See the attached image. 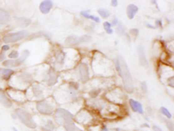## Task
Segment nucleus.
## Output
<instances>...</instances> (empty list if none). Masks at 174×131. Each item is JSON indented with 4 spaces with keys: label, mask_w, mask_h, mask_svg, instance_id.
Listing matches in <instances>:
<instances>
[{
    "label": "nucleus",
    "mask_w": 174,
    "mask_h": 131,
    "mask_svg": "<svg viewBox=\"0 0 174 131\" xmlns=\"http://www.w3.org/2000/svg\"><path fill=\"white\" fill-rule=\"evenodd\" d=\"M14 70H12L11 69H4V72H3V80L8 81L11 79L12 75H14Z\"/></svg>",
    "instance_id": "a878e982"
},
{
    "label": "nucleus",
    "mask_w": 174,
    "mask_h": 131,
    "mask_svg": "<svg viewBox=\"0 0 174 131\" xmlns=\"http://www.w3.org/2000/svg\"><path fill=\"white\" fill-rule=\"evenodd\" d=\"M10 50V46L7 45V44H5V45H3V46H2V50L4 51V52H5V51H7V50Z\"/></svg>",
    "instance_id": "ea45409f"
},
{
    "label": "nucleus",
    "mask_w": 174,
    "mask_h": 131,
    "mask_svg": "<svg viewBox=\"0 0 174 131\" xmlns=\"http://www.w3.org/2000/svg\"><path fill=\"white\" fill-rule=\"evenodd\" d=\"M29 32L27 31H20L14 33H9V34L4 35L3 40L5 43H15L19 41L21 39L25 38L28 37Z\"/></svg>",
    "instance_id": "423d86ee"
},
{
    "label": "nucleus",
    "mask_w": 174,
    "mask_h": 131,
    "mask_svg": "<svg viewBox=\"0 0 174 131\" xmlns=\"http://www.w3.org/2000/svg\"><path fill=\"white\" fill-rule=\"evenodd\" d=\"M118 59H119V61L120 64L119 76L122 77L124 89H125L126 92L132 94V93H133V91H134V86H133L132 75L130 73V70L128 69L127 64H126V63L124 61L123 57H119Z\"/></svg>",
    "instance_id": "f257e3e1"
},
{
    "label": "nucleus",
    "mask_w": 174,
    "mask_h": 131,
    "mask_svg": "<svg viewBox=\"0 0 174 131\" xmlns=\"http://www.w3.org/2000/svg\"><path fill=\"white\" fill-rule=\"evenodd\" d=\"M98 13L102 18H109L110 15H111V12H109V11H107V10H105V9H99V10L98 11Z\"/></svg>",
    "instance_id": "c85d7f7f"
},
{
    "label": "nucleus",
    "mask_w": 174,
    "mask_h": 131,
    "mask_svg": "<svg viewBox=\"0 0 174 131\" xmlns=\"http://www.w3.org/2000/svg\"><path fill=\"white\" fill-rule=\"evenodd\" d=\"M10 20V15L6 11L0 9V24H5Z\"/></svg>",
    "instance_id": "6ab92c4d"
},
{
    "label": "nucleus",
    "mask_w": 174,
    "mask_h": 131,
    "mask_svg": "<svg viewBox=\"0 0 174 131\" xmlns=\"http://www.w3.org/2000/svg\"><path fill=\"white\" fill-rule=\"evenodd\" d=\"M48 77H49L48 82H47L48 85H54L55 83H58V75L54 69H50L49 72H48Z\"/></svg>",
    "instance_id": "f3484780"
},
{
    "label": "nucleus",
    "mask_w": 174,
    "mask_h": 131,
    "mask_svg": "<svg viewBox=\"0 0 174 131\" xmlns=\"http://www.w3.org/2000/svg\"><path fill=\"white\" fill-rule=\"evenodd\" d=\"M44 97V93L41 89V87L38 84L31 85V87L28 90L26 94V98L29 100H39L43 99Z\"/></svg>",
    "instance_id": "6e6552de"
},
{
    "label": "nucleus",
    "mask_w": 174,
    "mask_h": 131,
    "mask_svg": "<svg viewBox=\"0 0 174 131\" xmlns=\"http://www.w3.org/2000/svg\"><path fill=\"white\" fill-rule=\"evenodd\" d=\"M18 52L17 51V50H13L12 52H11L10 54H9V58H12V59H17V58H18Z\"/></svg>",
    "instance_id": "72a5a7b5"
},
{
    "label": "nucleus",
    "mask_w": 174,
    "mask_h": 131,
    "mask_svg": "<svg viewBox=\"0 0 174 131\" xmlns=\"http://www.w3.org/2000/svg\"><path fill=\"white\" fill-rule=\"evenodd\" d=\"M130 33H131L135 38H137V37L139 36V31L138 29H131V30H130Z\"/></svg>",
    "instance_id": "f704fd0d"
},
{
    "label": "nucleus",
    "mask_w": 174,
    "mask_h": 131,
    "mask_svg": "<svg viewBox=\"0 0 174 131\" xmlns=\"http://www.w3.org/2000/svg\"><path fill=\"white\" fill-rule=\"evenodd\" d=\"M103 25H104V30H105V31H106V33H107V34H112V33H113L111 23H109V22H104Z\"/></svg>",
    "instance_id": "c756f323"
},
{
    "label": "nucleus",
    "mask_w": 174,
    "mask_h": 131,
    "mask_svg": "<svg viewBox=\"0 0 174 131\" xmlns=\"http://www.w3.org/2000/svg\"><path fill=\"white\" fill-rule=\"evenodd\" d=\"M152 128H153V131H164L162 130L159 126H157V125H153V126H152Z\"/></svg>",
    "instance_id": "a19ab883"
},
{
    "label": "nucleus",
    "mask_w": 174,
    "mask_h": 131,
    "mask_svg": "<svg viewBox=\"0 0 174 131\" xmlns=\"http://www.w3.org/2000/svg\"><path fill=\"white\" fill-rule=\"evenodd\" d=\"M156 27L162 28V21L161 20H157L156 21Z\"/></svg>",
    "instance_id": "58836bf2"
},
{
    "label": "nucleus",
    "mask_w": 174,
    "mask_h": 131,
    "mask_svg": "<svg viewBox=\"0 0 174 131\" xmlns=\"http://www.w3.org/2000/svg\"><path fill=\"white\" fill-rule=\"evenodd\" d=\"M129 104H130V107H131V108L132 109V111L143 115V106H142V104L140 103L139 102L134 100V99H130V100H129Z\"/></svg>",
    "instance_id": "f8f14e48"
},
{
    "label": "nucleus",
    "mask_w": 174,
    "mask_h": 131,
    "mask_svg": "<svg viewBox=\"0 0 174 131\" xmlns=\"http://www.w3.org/2000/svg\"><path fill=\"white\" fill-rule=\"evenodd\" d=\"M13 131H18V129H17V128H13Z\"/></svg>",
    "instance_id": "de8ad7c7"
},
{
    "label": "nucleus",
    "mask_w": 174,
    "mask_h": 131,
    "mask_svg": "<svg viewBox=\"0 0 174 131\" xmlns=\"http://www.w3.org/2000/svg\"><path fill=\"white\" fill-rule=\"evenodd\" d=\"M138 54H139V62L141 63V65L144 66L145 68H148V61L145 58V53L143 45H139L138 47Z\"/></svg>",
    "instance_id": "4468645a"
},
{
    "label": "nucleus",
    "mask_w": 174,
    "mask_h": 131,
    "mask_svg": "<svg viewBox=\"0 0 174 131\" xmlns=\"http://www.w3.org/2000/svg\"><path fill=\"white\" fill-rule=\"evenodd\" d=\"M53 119L58 125H66L74 121V116L65 108H57L53 113Z\"/></svg>",
    "instance_id": "f03ea898"
},
{
    "label": "nucleus",
    "mask_w": 174,
    "mask_h": 131,
    "mask_svg": "<svg viewBox=\"0 0 174 131\" xmlns=\"http://www.w3.org/2000/svg\"><path fill=\"white\" fill-rule=\"evenodd\" d=\"M36 108L39 113L45 116L52 115L55 111V104L52 100L50 99H42L38 101L36 103Z\"/></svg>",
    "instance_id": "20e7f679"
},
{
    "label": "nucleus",
    "mask_w": 174,
    "mask_h": 131,
    "mask_svg": "<svg viewBox=\"0 0 174 131\" xmlns=\"http://www.w3.org/2000/svg\"><path fill=\"white\" fill-rule=\"evenodd\" d=\"M33 81L32 79V76L31 74L26 71H22L20 73L17 74L15 79L12 82V84H14L13 86L15 87H18V88H25L28 84L31 83Z\"/></svg>",
    "instance_id": "39448f33"
},
{
    "label": "nucleus",
    "mask_w": 174,
    "mask_h": 131,
    "mask_svg": "<svg viewBox=\"0 0 174 131\" xmlns=\"http://www.w3.org/2000/svg\"><path fill=\"white\" fill-rule=\"evenodd\" d=\"M17 118H18L19 121L23 124L29 128H37V123H35L34 119L32 118V116L30 113H28L26 110H24L23 108H16L15 113Z\"/></svg>",
    "instance_id": "7ed1b4c3"
},
{
    "label": "nucleus",
    "mask_w": 174,
    "mask_h": 131,
    "mask_svg": "<svg viewBox=\"0 0 174 131\" xmlns=\"http://www.w3.org/2000/svg\"><path fill=\"white\" fill-rule=\"evenodd\" d=\"M90 41H92V37L90 36H82L80 38H78V43H88Z\"/></svg>",
    "instance_id": "7c9ffc66"
},
{
    "label": "nucleus",
    "mask_w": 174,
    "mask_h": 131,
    "mask_svg": "<svg viewBox=\"0 0 174 131\" xmlns=\"http://www.w3.org/2000/svg\"><path fill=\"white\" fill-rule=\"evenodd\" d=\"M141 128H149L150 127V125L148 123H143V124H141V126H140Z\"/></svg>",
    "instance_id": "a18cd8bd"
},
{
    "label": "nucleus",
    "mask_w": 174,
    "mask_h": 131,
    "mask_svg": "<svg viewBox=\"0 0 174 131\" xmlns=\"http://www.w3.org/2000/svg\"><path fill=\"white\" fill-rule=\"evenodd\" d=\"M159 111H160V113L162 114L163 116H166L168 120L171 119V116H171V114L170 113V111H169L166 108H165V107H161L160 109H159Z\"/></svg>",
    "instance_id": "cd10ccee"
},
{
    "label": "nucleus",
    "mask_w": 174,
    "mask_h": 131,
    "mask_svg": "<svg viewBox=\"0 0 174 131\" xmlns=\"http://www.w3.org/2000/svg\"><path fill=\"white\" fill-rule=\"evenodd\" d=\"M113 130H116V131H125L124 129H121V128H113Z\"/></svg>",
    "instance_id": "49530a36"
},
{
    "label": "nucleus",
    "mask_w": 174,
    "mask_h": 131,
    "mask_svg": "<svg viewBox=\"0 0 174 131\" xmlns=\"http://www.w3.org/2000/svg\"><path fill=\"white\" fill-rule=\"evenodd\" d=\"M118 23H119L118 18H114L113 20H112V23H111V25H112V26H116V25H118Z\"/></svg>",
    "instance_id": "4c0bfd02"
},
{
    "label": "nucleus",
    "mask_w": 174,
    "mask_h": 131,
    "mask_svg": "<svg viewBox=\"0 0 174 131\" xmlns=\"http://www.w3.org/2000/svg\"><path fill=\"white\" fill-rule=\"evenodd\" d=\"M64 128H65L66 131H83L80 128L77 127L76 123H74V121L64 125Z\"/></svg>",
    "instance_id": "aec40b11"
},
{
    "label": "nucleus",
    "mask_w": 174,
    "mask_h": 131,
    "mask_svg": "<svg viewBox=\"0 0 174 131\" xmlns=\"http://www.w3.org/2000/svg\"><path fill=\"white\" fill-rule=\"evenodd\" d=\"M107 97H108L109 100H111L112 102H113L114 98H116L115 101H114V103L117 104H121L122 102H123V97H121V92L120 91L117 92L116 90H114V91H112L110 94H107Z\"/></svg>",
    "instance_id": "dca6fc26"
},
{
    "label": "nucleus",
    "mask_w": 174,
    "mask_h": 131,
    "mask_svg": "<svg viewBox=\"0 0 174 131\" xmlns=\"http://www.w3.org/2000/svg\"><path fill=\"white\" fill-rule=\"evenodd\" d=\"M100 131H109V129H108V128L106 127L105 125H102Z\"/></svg>",
    "instance_id": "37998d69"
},
{
    "label": "nucleus",
    "mask_w": 174,
    "mask_h": 131,
    "mask_svg": "<svg viewBox=\"0 0 174 131\" xmlns=\"http://www.w3.org/2000/svg\"><path fill=\"white\" fill-rule=\"evenodd\" d=\"M116 32H117V34L119 35V36H124V35H125V27H124V25L123 24V23H119L118 28H117V30H116Z\"/></svg>",
    "instance_id": "bb28decb"
},
{
    "label": "nucleus",
    "mask_w": 174,
    "mask_h": 131,
    "mask_svg": "<svg viewBox=\"0 0 174 131\" xmlns=\"http://www.w3.org/2000/svg\"><path fill=\"white\" fill-rule=\"evenodd\" d=\"M74 119L76 120V122L78 123H81L83 125H86V124L88 125L91 123H92L93 116L88 110L83 109L79 113H77V115L74 117Z\"/></svg>",
    "instance_id": "1a4fd4ad"
},
{
    "label": "nucleus",
    "mask_w": 174,
    "mask_h": 131,
    "mask_svg": "<svg viewBox=\"0 0 174 131\" xmlns=\"http://www.w3.org/2000/svg\"><path fill=\"white\" fill-rule=\"evenodd\" d=\"M0 103L5 108H12V100L8 97V96L5 93L0 89Z\"/></svg>",
    "instance_id": "ddd939ff"
},
{
    "label": "nucleus",
    "mask_w": 174,
    "mask_h": 131,
    "mask_svg": "<svg viewBox=\"0 0 174 131\" xmlns=\"http://www.w3.org/2000/svg\"><path fill=\"white\" fill-rule=\"evenodd\" d=\"M139 11L138 6H136L135 4H129L127 6V17L129 19H132L136 15V13Z\"/></svg>",
    "instance_id": "a211bd4d"
},
{
    "label": "nucleus",
    "mask_w": 174,
    "mask_h": 131,
    "mask_svg": "<svg viewBox=\"0 0 174 131\" xmlns=\"http://www.w3.org/2000/svg\"><path fill=\"white\" fill-rule=\"evenodd\" d=\"M90 12H91L90 10H88V11H83V12H81V15L83 16V17H85V18L92 20V21L96 22V23H99V22H100V18H98V17H94V16L92 15H90Z\"/></svg>",
    "instance_id": "4be33fe9"
},
{
    "label": "nucleus",
    "mask_w": 174,
    "mask_h": 131,
    "mask_svg": "<svg viewBox=\"0 0 174 131\" xmlns=\"http://www.w3.org/2000/svg\"><path fill=\"white\" fill-rule=\"evenodd\" d=\"M133 131H143V130H141V129H135V130H133Z\"/></svg>",
    "instance_id": "09e8293b"
},
{
    "label": "nucleus",
    "mask_w": 174,
    "mask_h": 131,
    "mask_svg": "<svg viewBox=\"0 0 174 131\" xmlns=\"http://www.w3.org/2000/svg\"><path fill=\"white\" fill-rule=\"evenodd\" d=\"M164 122L166 123V127L168 128V129L170 131H174V126H173V123L171 121V120L168 119H164Z\"/></svg>",
    "instance_id": "473e14b6"
},
{
    "label": "nucleus",
    "mask_w": 174,
    "mask_h": 131,
    "mask_svg": "<svg viewBox=\"0 0 174 131\" xmlns=\"http://www.w3.org/2000/svg\"><path fill=\"white\" fill-rule=\"evenodd\" d=\"M141 89L143 90V92H147V85L145 82H143V83H141Z\"/></svg>",
    "instance_id": "c9c22d12"
},
{
    "label": "nucleus",
    "mask_w": 174,
    "mask_h": 131,
    "mask_svg": "<svg viewBox=\"0 0 174 131\" xmlns=\"http://www.w3.org/2000/svg\"><path fill=\"white\" fill-rule=\"evenodd\" d=\"M78 72L80 75V79H81L82 83H86V82L89 80L90 75H89V69H88V66L85 63H80L78 64Z\"/></svg>",
    "instance_id": "9b49d317"
},
{
    "label": "nucleus",
    "mask_w": 174,
    "mask_h": 131,
    "mask_svg": "<svg viewBox=\"0 0 174 131\" xmlns=\"http://www.w3.org/2000/svg\"><path fill=\"white\" fill-rule=\"evenodd\" d=\"M3 72H4V69H0V79L3 80Z\"/></svg>",
    "instance_id": "c03bdc74"
},
{
    "label": "nucleus",
    "mask_w": 174,
    "mask_h": 131,
    "mask_svg": "<svg viewBox=\"0 0 174 131\" xmlns=\"http://www.w3.org/2000/svg\"><path fill=\"white\" fill-rule=\"evenodd\" d=\"M16 21H17V23L22 27H26L28 25H30L31 23V20L26 18H18L16 19Z\"/></svg>",
    "instance_id": "412c9836"
},
{
    "label": "nucleus",
    "mask_w": 174,
    "mask_h": 131,
    "mask_svg": "<svg viewBox=\"0 0 174 131\" xmlns=\"http://www.w3.org/2000/svg\"><path fill=\"white\" fill-rule=\"evenodd\" d=\"M41 37H45V38H50V34H49L48 32H45V31H39V32H37V33L31 35V37L28 38V40H31V39L37 38H41Z\"/></svg>",
    "instance_id": "b1692460"
},
{
    "label": "nucleus",
    "mask_w": 174,
    "mask_h": 131,
    "mask_svg": "<svg viewBox=\"0 0 174 131\" xmlns=\"http://www.w3.org/2000/svg\"><path fill=\"white\" fill-rule=\"evenodd\" d=\"M111 4H112V6H113V7H116L117 5H118V0H112Z\"/></svg>",
    "instance_id": "79ce46f5"
},
{
    "label": "nucleus",
    "mask_w": 174,
    "mask_h": 131,
    "mask_svg": "<svg viewBox=\"0 0 174 131\" xmlns=\"http://www.w3.org/2000/svg\"><path fill=\"white\" fill-rule=\"evenodd\" d=\"M101 92V89H92V91H90L89 92V95L90 97H92V98H96V97L100 94Z\"/></svg>",
    "instance_id": "2f4dec72"
},
{
    "label": "nucleus",
    "mask_w": 174,
    "mask_h": 131,
    "mask_svg": "<svg viewBox=\"0 0 174 131\" xmlns=\"http://www.w3.org/2000/svg\"><path fill=\"white\" fill-rule=\"evenodd\" d=\"M78 43V38L76 36H70L66 39V44L67 45H77Z\"/></svg>",
    "instance_id": "5701e85b"
},
{
    "label": "nucleus",
    "mask_w": 174,
    "mask_h": 131,
    "mask_svg": "<svg viewBox=\"0 0 174 131\" xmlns=\"http://www.w3.org/2000/svg\"><path fill=\"white\" fill-rule=\"evenodd\" d=\"M53 6L52 2L50 0H45V1H43L42 3L39 5V10L40 12H42L43 14H47L49 13L50 11V9Z\"/></svg>",
    "instance_id": "2eb2a0df"
},
{
    "label": "nucleus",
    "mask_w": 174,
    "mask_h": 131,
    "mask_svg": "<svg viewBox=\"0 0 174 131\" xmlns=\"http://www.w3.org/2000/svg\"><path fill=\"white\" fill-rule=\"evenodd\" d=\"M30 55V51L27 50H24L23 53L21 55V57L18 58L17 59H13V60H5L3 62V65L5 66V67H18V66H20L21 64H23L24 62L27 59V58Z\"/></svg>",
    "instance_id": "0eeeda50"
},
{
    "label": "nucleus",
    "mask_w": 174,
    "mask_h": 131,
    "mask_svg": "<svg viewBox=\"0 0 174 131\" xmlns=\"http://www.w3.org/2000/svg\"><path fill=\"white\" fill-rule=\"evenodd\" d=\"M4 58H5L4 51H3V50H1V53H0V62H4Z\"/></svg>",
    "instance_id": "e433bc0d"
},
{
    "label": "nucleus",
    "mask_w": 174,
    "mask_h": 131,
    "mask_svg": "<svg viewBox=\"0 0 174 131\" xmlns=\"http://www.w3.org/2000/svg\"><path fill=\"white\" fill-rule=\"evenodd\" d=\"M6 92H7L8 97L10 99L16 101V102L21 103V102H24L25 99H26L24 93L20 91V90H17V89H8L6 90Z\"/></svg>",
    "instance_id": "9d476101"
},
{
    "label": "nucleus",
    "mask_w": 174,
    "mask_h": 131,
    "mask_svg": "<svg viewBox=\"0 0 174 131\" xmlns=\"http://www.w3.org/2000/svg\"><path fill=\"white\" fill-rule=\"evenodd\" d=\"M43 129L45 131H54L55 130V125L53 122L51 120H48L45 125H43Z\"/></svg>",
    "instance_id": "393cba45"
}]
</instances>
